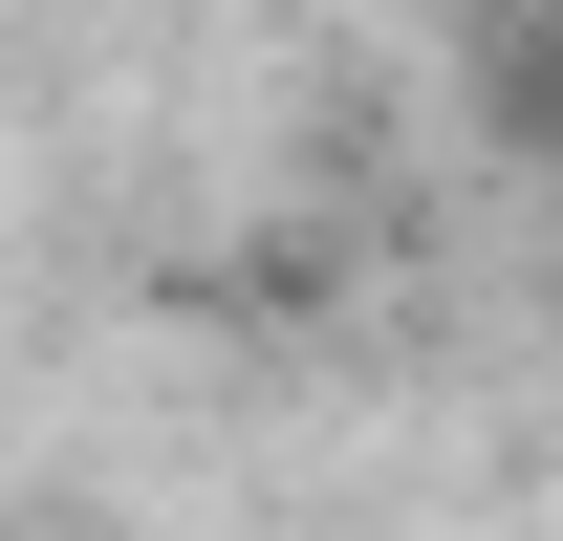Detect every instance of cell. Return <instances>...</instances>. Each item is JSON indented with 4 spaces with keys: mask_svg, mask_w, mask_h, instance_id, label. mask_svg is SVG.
Here are the masks:
<instances>
[{
    "mask_svg": "<svg viewBox=\"0 0 563 541\" xmlns=\"http://www.w3.org/2000/svg\"><path fill=\"white\" fill-rule=\"evenodd\" d=\"M477 131L563 174V0H477Z\"/></svg>",
    "mask_w": 563,
    "mask_h": 541,
    "instance_id": "6da1fadb",
    "label": "cell"
}]
</instances>
